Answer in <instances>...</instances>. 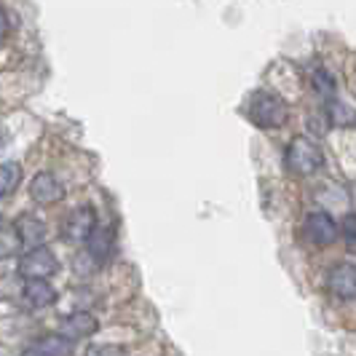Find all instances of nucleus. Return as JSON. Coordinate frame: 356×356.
Wrapping results in <instances>:
<instances>
[{"instance_id":"obj_4","label":"nucleus","mask_w":356,"mask_h":356,"mask_svg":"<svg viewBox=\"0 0 356 356\" xmlns=\"http://www.w3.org/2000/svg\"><path fill=\"white\" fill-rule=\"evenodd\" d=\"M94 233H97V214H94L91 207L75 209V212L65 220V225H62V236H65V241H70V244H89Z\"/></svg>"},{"instance_id":"obj_9","label":"nucleus","mask_w":356,"mask_h":356,"mask_svg":"<svg viewBox=\"0 0 356 356\" xmlns=\"http://www.w3.org/2000/svg\"><path fill=\"white\" fill-rule=\"evenodd\" d=\"M99 330V321L94 319L91 314H72L70 319H65V324H62V330H59V335H65L67 340H83V338H91L94 332Z\"/></svg>"},{"instance_id":"obj_16","label":"nucleus","mask_w":356,"mask_h":356,"mask_svg":"<svg viewBox=\"0 0 356 356\" xmlns=\"http://www.w3.org/2000/svg\"><path fill=\"white\" fill-rule=\"evenodd\" d=\"M97 268H102V266L91 257L89 252H81V254L75 257V273H78V276H91Z\"/></svg>"},{"instance_id":"obj_3","label":"nucleus","mask_w":356,"mask_h":356,"mask_svg":"<svg viewBox=\"0 0 356 356\" xmlns=\"http://www.w3.org/2000/svg\"><path fill=\"white\" fill-rule=\"evenodd\" d=\"M56 270L59 260L49 247H38L19 257V276L24 282H49V276H54Z\"/></svg>"},{"instance_id":"obj_11","label":"nucleus","mask_w":356,"mask_h":356,"mask_svg":"<svg viewBox=\"0 0 356 356\" xmlns=\"http://www.w3.org/2000/svg\"><path fill=\"white\" fill-rule=\"evenodd\" d=\"M17 233L27 247L38 250V247H43V238H46L49 231H46V225H43L40 220H35V217H22L17 222Z\"/></svg>"},{"instance_id":"obj_8","label":"nucleus","mask_w":356,"mask_h":356,"mask_svg":"<svg viewBox=\"0 0 356 356\" xmlns=\"http://www.w3.org/2000/svg\"><path fill=\"white\" fill-rule=\"evenodd\" d=\"M72 348H75V343L56 332V335H46V338L35 340L22 356H70Z\"/></svg>"},{"instance_id":"obj_19","label":"nucleus","mask_w":356,"mask_h":356,"mask_svg":"<svg viewBox=\"0 0 356 356\" xmlns=\"http://www.w3.org/2000/svg\"><path fill=\"white\" fill-rule=\"evenodd\" d=\"M6 35H8V19H6V11L0 8V43L6 40Z\"/></svg>"},{"instance_id":"obj_17","label":"nucleus","mask_w":356,"mask_h":356,"mask_svg":"<svg viewBox=\"0 0 356 356\" xmlns=\"http://www.w3.org/2000/svg\"><path fill=\"white\" fill-rule=\"evenodd\" d=\"M340 236L346 238L348 250H356V214H346V220L340 222Z\"/></svg>"},{"instance_id":"obj_10","label":"nucleus","mask_w":356,"mask_h":356,"mask_svg":"<svg viewBox=\"0 0 356 356\" xmlns=\"http://www.w3.org/2000/svg\"><path fill=\"white\" fill-rule=\"evenodd\" d=\"M22 298L30 308H46L56 303V289L49 282H24Z\"/></svg>"},{"instance_id":"obj_7","label":"nucleus","mask_w":356,"mask_h":356,"mask_svg":"<svg viewBox=\"0 0 356 356\" xmlns=\"http://www.w3.org/2000/svg\"><path fill=\"white\" fill-rule=\"evenodd\" d=\"M327 286L338 300H354L356 298V266L354 263H338L327 273Z\"/></svg>"},{"instance_id":"obj_2","label":"nucleus","mask_w":356,"mask_h":356,"mask_svg":"<svg viewBox=\"0 0 356 356\" xmlns=\"http://www.w3.org/2000/svg\"><path fill=\"white\" fill-rule=\"evenodd\" d=\"M321 147L311 137L305 134H298L292 143L286 145V153H284V166L289 175L295 177H311L314 172L321 169Z\"/></svg>"},{"instance_id":"obj_1","label":"nucleus","mask_w":356,"mask_h":356,"mask_svg":"<svg viewBox=\"0 0 356 356\" xmlns=\"http://www.w3.org/2000/svg\"><path fill=\"white\" fill-rule=\"evenodd\" d=\"M247 115H250V121L257 129H282L286 124V118H289V107H286V102L279 94L260 89L250 97Z\"/></svg>"},{"instance_id":"obj_18","label":"nucleus","mask_w":356,"mask_h":356,"mask_svg":"<svg viewBox=\"0 0 356 356\" xmlns=\"http://www.w3.org/2000/svg\"><path fill=\"white\" fill-rule=\"evenodd\" d=\"M86 356H129L124 346H91Z\"/></svg>"},{"instance_id":"obj_15","label":"nucleus","mask_w":356,"mask_h":356,"mask_svg":"<svg viewBox=\"0 0 356 356\" xmlns=\"http://www.w3.org/2000/svg\"><path fill=\"white\" fill-rule=\"evenodd\" d=\"M311 83H314V89L319 91L321 97H332V94H335V78H332L327 70H321V67H316L314 78H311Z\"/></svg>"},{"instance_id":"obj_6","label":"nucleus","mask_w":356,"mask_h":356,"mask_svg":"<svg viewBox=\"0 0 356 356\" xmlns=\"http://www.w3.org/2000/svg\"><path fill=\"white\" fill-rule=\"evenodd\" d=\"M30 198L40 207H54L65 198V185L51 172H38L30 182Z\"/></svg>"},{"instance_id":"obj_5","label":"nucleus","mask_w":356,"mask_h":356,"mask_svg":"<svg viewBox=\"0 0 356 356\" xmlns=\"http://www.w3.org/2000/svg\"><path fill=\"white\" fill-rule=\"evenodd\" d=\"M303 233L311 244H316V247H330V244L338 241L340 228H338V222L332 220V214L311 212L303 222Z\"/></svg>"},{"instance_id":"obj_20","label":"nucleus","mask_w":356,"mask_h":356,"mask_svg":"<svg viewBox=\"0 0 356 356\" xmlns=\"http://www.w3.org/2000/svg\"><path fill=\"white\" fill-rule=\"evenodd\" d=\"M0 356H8V354H6V348H3V346H0Z\"/></svg>"},{"instance_id":"obj_12","label":"nucleus","mask_w":356,"mask_h":356,"mask_svg":"<svg viewBox=\"0 0 356 356\" xmlns=\"http://www.w3.org/2000/svg\"><path fill=\"white\" fill-rule=\"evenodd\" d=\"M22 182V166L17 161L0 163V198H8Z\"/></svg>"},{"instance_id":"obj_13","label":"nucleus","mask_w":356,"mask_h":356,"mask_svg":"<svg viewBox=\"0 0 356 356\" xmlns=\"http://www.w3.org/2000/svg\"><path fill=\"white\" fill-rule=\"evenodd\" d=\"M99 263V266H105L107 257H110V231H105V228H97V233L91 236L89 241V250H86Z\"/></svg>"},{"instance_id":"obj_14","label":"nucleus","mask_w":356,"mask_h":356,"mask_svg":"<svg viewBox=\"0 0 356 356\" xmlns=\"http://www.w3.org/2000/svg\"><path fill=\"white\" fill-rule=\"evenodd\" d=\"M24 247V241L19 238L17 228H8V231H0V260H8V257H17Z\"/></svg>"}]
</instances>
